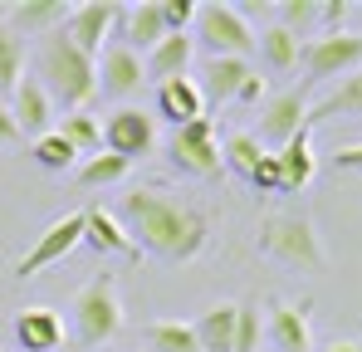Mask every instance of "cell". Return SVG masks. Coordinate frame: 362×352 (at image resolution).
<instances>
[{
    "mask_svg": "<svg viewBox=\"0 0 362 352\" xmlns=\"http://www.w3.org/2000/svg\"><path fill=\"white\" fill-rule=\"evenodd\" d=\"M113 216L122 221V230L132 235L137 250H152V254H162L172 264L196 259L206 250V240H211V221L196 206H186V201L157 191V186H132Z\"/></svg>",
    "mask_w": 362,
    "mask_h": 352,
    "instance_id": "1",
    "label": "cell"
},
{
    "mask_svg": "<svg viewBox=\"0 0 362 352\" xmlns=\"http://www.w3.org/2000/svg\"><path fill=\"white\" fill-rule=\"evenodd\" d=\"M40 83L69 113H83V103L98 93V64L83 54L64 30H54V35L40 40Z\"/></svg>",
    "mask_w": 362,
    "mask_h": 352,
    "instance_id": "2",
    "label": "cell"
},
{
    "mask_svg": "<svg viewBox=\"0 0 362 352\" xmlns=\"http://www.w3.org/2000/svg\"><path fill=\"white\" fill-rule=\"evenodd\" d=\"M191 40L196 45H206L211 59H250L259 49V35L250 30V20H245L235 5H221V0H211V5H196V20H191Z\"/></svg>",
    "mask_w": 362,
    "mask_h": 352,
    "instance_id": "3",
    "label": "cell"
},
{
    "mask_svg": "<svg viewBox=\"0 0 362 352\" xmlns=\"http://www.w3.org/2000/svg\"><path fill=\"white\" fill-rule=\"evenodd\" d=\"M118 328H122L118 284H113V274H93V279L78 289V298H74V333H78V343L98 348V343H108Z\"/></svg>",
    "mask_w": 362,
    "mask_h": 352,
    "instance_id": "4",
    "label": "cell"
},
{
    "mask_svg": "<svg viewBox=\"0 0 362 352\" xmlns=\"http://www.w3.org/2000/svg\"><path fill=\"white\" fill-rule=\"evenodd\" d=\"M259 245L289 269H323V245L308 216H269L259 230Z\"/></svg>",
    "mask_w": 362,
    "mask_h": 352,
    "instance_id": "5",
    "label": "cell"
},
{
    "mask_svg": "<svg viewBox=\"0 0 362 352\" xmlns=\"http://www.w3.org/2000/svg\"><path fill=\"white\" fill-rule=\"evenodd\" d=\"M167 157H172V167L186 172V176H216V172H221L216 122H211V117H196V122L177 127V132L167 137Z\"/></svg>",
    "mask_w": 362,
    "mask_h": 352,
    "instance_id": "6",
    "label": "cell"
},
{
    "mask_svg": "<svg viewBox=\"0 0 362 352\" xmlns=\"http://www.w3.org/2000/svg\"><path fill=\"white\" fill-rule=\"evenodd\" d=\"M83 245V211H69L59 221H49L45 235L30 245V254H20L15 259V279H35L40 269H49V264H59L69 250H78Z\"/></svg>",
    "mask_w": 362,
    "mask_h": 352,
    "instance_id": "7",
    "label": "cell"
},
{
    "mask_svg": "<svg viewBox=\"0 0 362 352\" xmlns=\"http://www.w3.org/2000/svg\"><path fill=\"white\" fill-rule=\"evenodd\" d=\"M103 152H113L122 162H142L157 152V117L142 108H118L103 122Z\"/></svg>",
    "mask_w": 362,
    "mask_h": 352,
    "instance_id": "8",
    "label": "cell"
},
{
    "mask_svg": "<svg viewBox=\"0 0 362 352\" xmlns=\"http://www.w3.org/2000/svg\"><path fill=\"white\" fill-rule=\"evenodd\" d=\"M303 69H308V83H328V78H348L353 69H362V35H318L308 40L303 49Z\"/></svg>",
    "mask_w": 362,
    "mask_h": 352,
    "instance_id": "9",
    "label": "cell"
},
{
    "mask_svg": "<svg viewBox=\"0 0 362 352\" xmlns=\"http://www.w3.org/2000/svg\"><path fill=\"white\" fill-rule=\"evenodd\" d=\"M122 5H113V0H88V5H74L69 10V20H64V35L83 49L88 59L103 54V40H108V30L118 25Z\"/></svg>",
    "mask_w": 362,
    "mask_h": 352,
    "instance_id": "10",
    "label": "cell"
},
{
    "mask_svg": "<svg viewBox=\"0 0 362 352\" xmlns=\"http://www.w3.org/2000/svg\"><path fill=\"white\" fill-rule=\"evenodd\" d=\"M299 127H308V93L303 88H289V93H279V98L264 103V113H259V147L269 142L279 152Z\"/></svg>",
    "mask_w": 362,
    "mask_h": 352,
    "instance_id": "11",
    "label": "cell"
},
{
    "mask_svg": "<svg viewBox=\"0 0 362 352\" xmlns=\"http://www.w3.org/2000/svg\"><path fill=\"white\" fill-rule=\"evenodd\" d=\"M122 20V49H132L137 59H147L162 40H167V20H162V0H142V5H127L118 15Z\"/></svg>",
    "mask_w": 362,
    "mask_h": 352,
    "instance_id": "12",
    "label": "cell"
},
{
    "mask_svg": "<svg viewBox=\"0 0 362 352\" xmlns=\"http://www.w3.org/2000/svg\"><path fill=\"white\" fill-rule=\"evenodd\" d=\"M308 298L303 303H269V343L274 352H313V328H308Z\"/></svg>",
    "mask_w": 362,
    "mask_h": 352,
    "instance_id": "13",
    "label": "cell"
},
{
    "mask_svg": "<svg viewBox=\"0 0 362 352\" xmlns=\"http://www.w3.org/2000/svg\"><path fill=\"white\" fill-rule=\"evenodd\" d=\"M10 117L20 122L25 137H45L49 122H54V98L45 93L40 78H20L15 83V98H10Z\"/></svg>",
    "mask_w": 362,
    "mask_h": 352,
    "instance_id": "14",
    "label": "cell"
},
{
    "mask_svg": "<svg viewBox=\"0 0 362 352\" xmlns=\"http://www.w3.org/2000/svg\"><path fill=\"white\" fill-rule=\"evenodd\" d=\"M157 117H167V122H177V127L206 117V93H201V83H196L191 74L157 83Z\"/></svg>",
    "mask_w": 362,
    "mask_h": 352,
    "instance_id": "15",
    "label": "cell"
},
{
    "mask_svg": "<svg viewBox=\"0 0 362 352\" xmlns=\"http://www.w3.org/2000/svg\"><path fill=\"white\" fill-rule=\"evenodd\" d=\"M15 338L25 352H59L64 348V318L54 308H20L15 313Z\"/></svg>",
    "mask_w": 362,
    "mask_h": 352,
    "instance_id": "16",
    "label": "cell"
},
{
    "mask_svg": "<svg viewBox=\"0 0 362 352\" xmlns=\"http://www.w3.org/2000/svg\"><path fill=\"white\" fill-rule=\"evenodd\" d=\"M83 245H93L98 254H122V259H137V245L132 235L122 230V221L103 206H88L83 211Z\"/></svg>",
    "mask_w": 362,
    "mask_h": 352,
    "instance_id": "17",
    "label": "cell"
},
{
    "mask_svg": "<svg viewBox=\"0 0 362 352\" xmlns=\"http://www.w3.org/2000/svg\"><path fill=\"white\" fill-rule=\"evenodd\" d=\"M69 10L74 5H64V0H20L10 15H5V25L25 40V35H54V30H64V20H69Z\"/></svg>",
    "mask_w": 362,
    "mask_h": 352,
    "instance_id": "18",
    "label": "cell"
},
{
    "mask_svg": "<svg viewBox=\"0 0 362 352\" xmlns=\"http://www.w3.org/2000/svg\"><path fill=\"white\" fill-rule=\"evenodd\" d=\"M142 83H147L142 59L132 54V49H122V45H113L103 54V69H98V88L113 93V98H132V93H142Z\"/></svg>",
    "mask_w": 362,
    "mask_h": 352,
    "instance_id": "19",
    "label": "cell"
},
{
    "mask_svg": "<svg viewBox=\"0 0 362 352\" xmlns=\"http://www.w3.org/2000/svg\"><path fill=\"white\" fill-rule=\"evenodd\" d=\"M250 74H255L250 59H206V69H201L196 83H201V93H206V103H230L245 88Z\"/></svg>",
    "mask_w": 362,
    "mask_h": 352,
    "instance_id": "20",
    "label": "cell"
},
{
    "mask_svg": "<svg viewBox=\"0 0 362 352\" xmlns=\"http://www.w3.org/2000/svg\"><path fill=\"white\" fill-rule=\"evenodd\" d=\"M191 54H196V40H191V35H167L152 54L142 59V74L157 78V83L181 78V74H191Z\"/></svg>",
    "mask_w": 362,
    "mask_h": 352,
    "instance_id": "21",
    "label": "cell"
},
{
    "mask_svg": "<svg viewBox=\"0 0 362 352\" xmlns=\"http://www.w3.org/2000/svg\"><path fill=\"white\" fill-rule=\"evenodd\" d=\"M235 313H240V303H216V308H206L191 323L201 352H230L235 348Z\"/></svg>",
    "mask_w": 362,
    "mask_h": 352,
    "instance_id": "22",
    "label": "cell"
},
{
    "mask_svg": "<svg viewBox=\"0 0 362 352\" xmlns=\"http://www.w3.org/2000/svg\"><path fill=\"white\" fill-rule=\"evenodd\" d=\"M279 172H284V191H299V186H308L313 181V172H318V162H313V137H308V127H299L279 152Z\"/></svg>",
    "mask_w": 362,
    "mask_h": 352,
    "instance_id": "23",
    "label": "cell"
},
{
    "mask_svg": "<svg viewBox=\"0 0 362 352\" xmlns=\"http://www.w3.org/2000/svg\"><path fill=\"white\" fill-rule=\"evenodd\" d=\"M259 54L269 64V74H294L299 59H303V45H299V35H289L284 25H269L259 35Z\"/></svg>",
    "mask_w": 362,
    "mask_h": 352,
    "instance_id": "24",
    "label": "cell"
},
{
    "mask_svg": "<svg viewBox=\"0 0 362 352\" xmlns=\"http://www.w3.org/2000/svg\"><path fill=\"white\" fill-rule=\"evenodd\" d=\"M338 113H362V69H353L348 78H338V88L308 108V127L323 122V117H338Z\"/></svg>",
    "mask_w": 362,
    "mask_h": 352,
    "instance_id": "25",
    "label": "cell"
},
{
    "mask_svg": "<svg viewBox=\"0 0 362 352\" xmlns=\"http://www.w3.org/2000/svg\"><path fill=\"white\" fill-rule=\"evenodd\" d=\"M54 132H59L78 157H98V152H103V122L93 113H64Z\"/></svg>",
    "mask_w": 362,
    "mask_h": 352,
    "instance_id": "26",
    "label": "cell"
},
{
    "mask_svg": "<svg viewBox=\"0 0 362 352\" xmlns=\"http://www.w3.org/2000/svg\"><path fill=\"white\" fill-rule=\"evenodd\" d=\"M147 352H201L196 343V333H191V323H152L147 328Z\"/></svg>",
    "mask_w": 362,
    "mask_h": 352,
    "instance_id": "27",
    "label": "cell"
},
{
    "mask_svg": "<svg viewBox=\"0 0 362 352\" xmlns=\"http://www.w3.org/2000/svg\"><path fill=\"white\" fill-rule=\"evenodd\" d=\"M20 69H25V40L0 20V93H15Z\"/></svg>",
    "mask_w": 362,
    "mask_h": 352,
    "instance_id": "28",
    "label": "cell"
},
{
    "mask_svg": "<svg viewBox=\"0 0 362 352\" xmlns=\"http://www.w3.org/2000/svg\"><path fill=\"white\" fill-rule=\"evenodd\" d=\"M35 162H40V167H45V172H69V167H74V162H78V152H74V147H69V142H64L59 132H54V127H49V132H45V137H35Z\"/></svg>",
    "mask_w": 362,
    "mask_h": 352,
    "instance_id": "29",
    "label": "cell"
},
{
    "mask_svg": "<svg viewBox=\"0 0 362 352\" xmlns=\"http://www.w3.org/2000/svg\"><path fill=\"white\" fill-rule=\"evenodd\" d=\"M259 157H264L259 137H255V132H235V137L226 142V157H221V162H230V167L250 181V176H255V167H259Z\"/></svg>",
    "mask_w": 362,
    "mask_h": 352,
    "instance_id": "30",
    "label": "cell"
},
{
    "mask_svg": "<svg viewBox=\"0 0 362 352\" xmlns=\"http://www.w3.org/2000/svg\"><path fill=\"white\" fill-rule=\"evenodd\" d=\"M127 167H132V162H122L113 152H98V157H88V162L78 167V181H83V186H113V181L127 176Z\"/></svg>",
    "mask_w": 362,
    "mask_h": 352,
    "instance_id": "31",
    "label": "cell"
},
{
    "mask_svg": "<svg viewBox=\"0 0 362 352\" xmlns=\"http://www.w3.org/2000/svg\"><path fill=\"white\" fill-rule=\"evenodd\" d=\"M230 352H259V303H240V313H235V348Z\"/></svg>",
    "mask_w": 362,
    "mask_h": 352,
    "instance_id": "32",
    "label": "cell"
},
{
    "mask_svg": "<svg viewBox=\"0 0 362 352\" xmlns=\"http://www.w3.org/2000/svg\"><path fill=\"white\" fill-rule=\"evenodd\" d=\"M279 25H284L289 35H303L308 25H318V5H313V0H284V5H279Z\"/></svg>",
    "mask_w": 362,
    "mask_h": 352,
    "instance_id": "33",
    "label": "cell"
},
{
    "mask_svg": "<svg viewBox=\"0 0 362 352\" xmlns=\"http://www.w3.org/2000/svg\"><path fill=\"white\" fill-rule=\"evenodd\" d=\"M250 186H255V191H284V172H279V157H274V152L259 157V167H255V176H250Z\"/></svg>",
    "mask_w": 362,
    "mask_h": 352,
    "instance_id": "34",
    "label": "cell"
},
{
    "mask_svg": "<svg viewBox=\"0 0 362 352\" xmlns=\"http://www.w3.org/2000/svg\"><path fill=\"white\" fill-rule=\"evenodd\" d=\"M162 20L167 35H186V25L196 20V0H162Z\"/></svg>",
    "mask_w": 362,
    "mask_h": 352,
    "instance_id": "35",
    "label": "cell"
},
{
    "mask_svg": "<svg viewBox=\"0 0 362 352\" xmlns=\"http://www.w3.org/2000/svg\"><path fill=\"white\" fill-rule=\"evenodd\" d=\"M318 20L328 25V35H338L343 20H348V0H328V5H318Z\"/></svg>",
    "mask_w": 362,
    "mask_h": 352,
    "instance_id": "36",
    "label": "cell"
},
{
    "mask_svg": "<svg viewBox=\"0 0 362 352\" xmlns=\"http://www.w3.org/2000/svg\"><path fill=\"white\" fill-rule=\"evenodd\" d=\"M20 137H25V132H20V122H15V117H10V108L0 103V147H15Z\"/></svg>",
    "mask_w": 362,
    "mask_h": 352,
    "instance_id": "37",
    "label": "cell"
},
{
    "mask_svg": "<svg viewBox=\"0 0 362 352\" xmlns=\"http://www.w3.org/2000/svg\"><path fill=\"white\" fill-rule=\"evenodd\" d=\"M333 162H338L343 172H362V142H353V147H338V152H333Z\"/></svg>",
    "mask_w": 362,
    "mask_h": 352,
    "instance_id": "38",
    "label": "cell"
},
{
    "mask_svg": "<svg viewBox=\"0 0 362 352\" xmlns=\"http://www.w3.org/2000/svg\"><path fill=\"white\" fill-rule=\"evenodd\" d=\"M235 98H240V103H259V98H264V78H259V74H250V78H245V88L235 93Z\"/></svg>",
    "mask_w": 362,
    "mask_h": 352,
    "instance_id": "39",
    "label": "cell"
},
{
    "mask_svg": "<svg viewBox=\"0 0 362 352\" xmlns=\"http://www.w3.org/2000/svg\"><path fill=\"white\" fill-rule=\"evenodd\" d=\"M328 352H362V343H333Z\"/></svg>",
    "mask_w": 362,
    "mask_h": 352,
    "instance_id": "40",
    "label": "cell"
}]
</instances>
